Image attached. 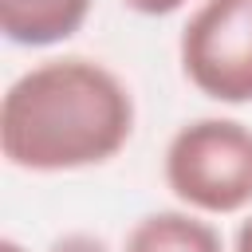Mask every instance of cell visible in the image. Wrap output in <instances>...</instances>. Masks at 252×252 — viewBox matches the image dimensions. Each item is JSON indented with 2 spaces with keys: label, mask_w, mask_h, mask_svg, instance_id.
<instances>
[{
  "label": "cell",
  "mask_w": 252,
  "mask_h": 252,
  "mask_svg": "<svg viewBox=\"0 0 252 252\" xmlns=\"http://www.w3.org/2000/svg\"><path fill=\"white\" fill-rule=\"evenodd\" d=\"M134 134L130 87L83 55L47 59L0 98V150L28 173H67L110 161Z\"/></svg>",
  "instance_id": "obj_1"
},
{
  "label": "cell",
  "mask_w": 252,
  "mask_h": 252,
  "mask_svg": "<svg viewBox=\"0 0 252 252\" xmlns=\"http://www.w3.org/2000/svg\"><path fill=\"white\" fill-rule=\"evenodd\" d=\"M130 12H138V16H169V12H177V8H185L189 0H122Z\"/></svg>",
  "instance_id": "obj_7"
},
{
  "label": "cell",
  "mask_w": 252,
  "mask_h": 252,
  "mask_svg": "<svg viewBox=\"0 0 252 252\" xmlns=\"http://www.w3.org/2000/svg\"><path fill=\"white\" fill-rule=\"evenodd\" d=\"M122 252H224L220 232L185 209H158L134 220Z\"/></svg>",
  "instance_id": "obj_5"
},
{
  "label": "cell",
  "mask_w": 252,
  "mask_h": 252,
  "mask_svg": "<svg viewBox=\"0 0 252 252\" xmlns=\"http://www.w3.org/2000/svg\"><path fill=\"white\" fill-rule=\"evenodd\" d=\"M161 173L193 213H240L252 205V130L236 118H193L169 138Z\"/></svg>",
  "instance_id": "obj_2"
},
{
  "label": "cell",
  "mask_w": 252,
  "mask_h": 252,
  "mask_svg": "<svg viewBox=\"0 0 252 252\" xmlns=\"http://www.w3.org/2000/svg\"><path fill=\"white\" fill-rule=\"evenodd\" d=\"M47 252H110V248L94 232H67V236H55Z\"/></svg>",
  "instance_id": "obj_6"
},
{
  "label": "cell",
  "mask_w": 252,
  "mask_h": 252,
  "mask_svg": "<svg viewBox=\"0 0 252 252\" xmlns=\"http://www.w3.org/2000/svg\"><path fill=\"white\" fill-rule=\"evenodd\" d=\"M0 252H28V248H24L20 240H12V236H4V240H0Z\"/></svg>",
  "instance_id": "obj_9"
},
{
  "label": "cell",
  "mask_w": 252,
  "mask_h": 252,
  "mask_svg": "<svg viewBox=\"0 0 252 252\" xmlns=\"http://www.w3.org/2000/svg\"><path fill=\"white\" fill-rule=\"evenodd\" d=\"M181 71L217 102H252V0H205L181 28Z\"/></svg>",
  "instance_id": "obj_3"
},
{
  "label": "cell",
  "mask_w": 252,
  "mask_h": 252,
  "mask_svg": "<svg viewBox=\"0 0 252 252\" xmlns=\"http://www.w3.org/2000/svg\"><path fill=\"white\" fill-rule=\"evenodd\" d=\"M232 252H252V217H248V220H240L236 240H232Z\"/></svg>",
  "instance_id": "obj_8"
},
{
  "label": "cell",
  "mask_w": 252,
  "mask_h": 252,
  "mask_svg": "<svg viewBox=\"0 0 252 252\" xmlns=\"http://www.w3.org/2000/svg\"><path fill=\"white\" fill-rule=\"evenodd\" d=\"M91 16V0H0V32L16 47H55Z\"/></svg>",
  "instance_id": "obj_4"
}]
</instances>
